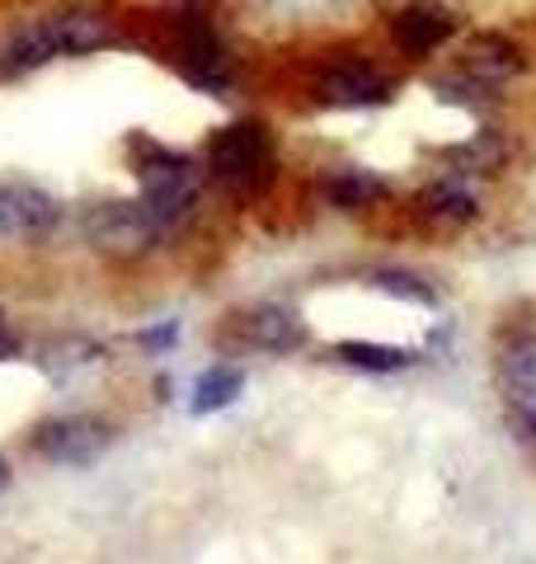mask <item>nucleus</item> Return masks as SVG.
Masks as SVG:
<instances>
[{"label": "nucleus", "instance_id": "obj_2", "mask_svg": "<svg viewBox=\"0 0 536 564\" xmlns=\"http://www.w3.org/2000/svg\"><path fill=\"white\" fill-rule=\"evenodd\" d=\"M128 155H132V174L141 184V203L147 212L160 221V231H179L193 212H199V198H203V161H193L184 151H170L160 147L151 137H132L128 141Z\"/></svg>", "mask_w": 536, "mask_h": 564}, {"label": "nucleus", "instance_id": "obj_14", "mask_svg": "<svg viewBox=\"0 0 536 564\" xmlns=\"http://www.w3.org/2000/svg\"><path fill=\"white\" fill-rule=\"evenodd\" d=\"M504 137L494 132H475L467 141H457V147L442 151V165H447V180H475V174H494L499 165H504Z\"/></svg>", "mask_w": 536, "mask_h": 564}, {"label": "nucleus", "instance_id": "obj_7", "mask_svg": "<svg viewBox=\"0 0 536 564\" xmlns=\"http://www.w3.org/2000/svg\"><path fill=\"white\" fill-rule=\"evenodd\" d=\"M114 437H118V429H114V419H104V414H57L33 429L29 447L52 466H89L114 447Z\"/></svg>", "mask_w": 536, "mask_h": 564}, {"label": "nucleus", "instance_id": "obj_18", "mask_svg": "<svg viewBox=\"0 0 536 564\" xmlns=\"http://www.w3.org/2000/svg\"><path fill=\"white\" fill-rule=\"evenodd\" d=\"M372 282H377L382 292L400 296V302H415V306H433L438 302V292L428 288L419 273H405V269H382V273H372Z\"/></svg>", "mask_w": 536, "mask_h": 564}, {"label": "nucleus", "instance_id": "obj_13", "mask_svg": "<svg viewBox=\"0 0 536 564\" xmlns=\"http://www.w3.org/2000/svg\"><path fill=\"white\" fill-rule=\"evenodd\" d=\"M499 391L508 395V404H532L536 410V334H517L499 348L494 358Z\"/></svg>", "mask_w": 536, "mask_h": 564}, {"label": "nucleus", "instance_id": "obj_24", "mask_svg": "<svg viewBox=\"0 0 536 564\" xmlns=\"http://www.w3.org/2000/svg\"><path fill=\"white\" fill-rule=\"evenodd\" d=\"M0 321H6V315H0Z\"/></svg>", "mask_w": 536, "mask_h": 564}, {"label": "nucleus", "instance_id": "obj_5", "mask_svg": "<svg viewBox=\"0 0 536 564\" xmlns=\"http://www.w3.org/2000/svg\"><path fill=\"white\" fill-rule=\"evenodd\" d=\"M81 231H85L89 250L104 254V259H141L160 236H165L141 198H104V203H89L85 217H81Z\"/></svg>", "mask_w": 536, "mask_h": 564}, {"label": "nucleus", "instance_id": "obj_8", "mask_svg": "<svg viewBox=\"0 0 536 564\" xmlns=\"http://www.w3.org/2000/svg\"><path fill=\"white\" fill-rule=\"evenodd\" d=\"M311 95L320 109H377L390 99V76L367 57H334L315 70Z\"/></svg>", "mask_w": 536, "mask_h": 564}, {"label": "nucleus", "instance_id": "obj_21", "mask_svg": "<svg viewBox=\"0 0 536 564\" xmlns=\"http://www.w3.org/2000/svg\"><path fill=\"white\" fill-rule=\"evenodd\" d=\"M174 14H193V20H207L212 10H217V0H165Z\"/></svg>", "mask_w": 536, "mask_h": 564}, {"label": "nucleus", "instance_id": "obj_19", "mask_svg": "<svg viewBox=\"0 0 536 564\" xmlns=\"http://www.w3.org/2000/svg\"><path fill=\"white\" fill-rule=\"evenodd\" d=\"M508 429H513L517 443L536 456V410H532V404H513V410H508Z\"/></svg>", "mask_w": 536, "mask_h": 564}, {"label": "nucleus", "instance_id": "obj_11", "mask_svg": "<svg viewBox=\"0 0 536 564\" xmlns=\"http://www.w3.org/2000/svg\"><path fill=\"white\" fill-rule=\"evenodd\" d=\"M532 66L527 57V47L523 43H513L508 33H494V29H480L467 39V47H461V76H471L480 85H508L517 80L523 70Z\"/></svg>", "mask_w": 536, "mask_h": 564}, {"label": "nucleus", "instance_id": "obj_17", "mask_svg": "<svg viewBox=\"0 0 536 564\" xmlns=\"http://www.w3.org/2000/svg\"><path fill=\"white\" fill-rule=\"evenodd\" d=\"M240 391H245V372H240V367L217 362V367H207V372L199 377L189 404H193V414H217V410H226V404H236Z\"/></svg>", "mask_w": 536, "mask_h": 564}, {"label": "nucleus", "instance_id": "obj_20", "mask_svg": "<svg viewBox=\"0 0 536 564\" xmlns=\"http://www.w3.org/2000/svg\"><path fill=\"white\" fill-rule=\"evenodd\" d=\"M174 339H179V325H174V321H165V325H156V329H141V334H137V344H141V348H170Z\"/></svg>", "mask_w": 536, "mask_h": 564}, {"label": "nucleus", "instance_id": "obj_3", "mask_svg": "<svg viewBox=\"0 0 536 564\" xmlns=\"http://www.w3.org/2000/svg\"><path fill=\"white\" fill-rule=\"evenodd\" d=\"M203 174L236 198H259L278 174V147L268 122L259 118H236L222 122L217 132L203 141Z\"/></svg>", "mask_w": 536, "mask_h": 564}, {"label": "nucleus", "instance_id": "obj_9", "mask_svg": "<svg viewBox=\"0 0 536 564\" xmlns=\"http://www.w3.org/2000/svg\"><path fill=\"white\" fill-rule=\"evenodd\" d=\"M57 221L62 203L47 188L0 174V240H43L57 231Z\"/></svg>", "mask_w": 536, "mask_h": 564}, {"label": "nucleus", "instance_id": "obj_23", "mask_svg": "<svg viewBox=\"0 0 536 564\" xmlns=\"http://www.w3.org/2000/svg\"><path fill=\"white\" fill-rule=\"evenodd\" d=\"M6 485H10V462L0 456V494H6Z\"/></svg>", "mask_w": 536, "mask_h": 564}, {"label": "nucleus", "instance_id": "obj_6", "mask_svg": "<svg viewBox=\"0 0 536 564\" xmlns=\"http://www.w3.org/2000/svg\"><path fill=\"white\" fill-rule=\"evenodd\" d=\"M222 339L240 352H297V348H307L311 329L301 321L297 306L255 302V306H240V311L226 315Z\"/></svg>", "mask_w": 536, "mask_h": 564}, {"label": "nucleus", "instance_id": "obj_10", "mask_svg": "<svg viewBox=\"0 0 536 564\" xmlns=\"http://www.w3.org/2000/svg\"><path fill=\"white\" fill-rule=\"evenodd\" d=\"M457 10L442 6V0H409L390 14V43H396L405 57H428V52H438L457 39Z\"/></svg>", "mask_w": 536, "mask_h": 564}, {"label": "nucleus", "instance_id": "obj_16", "mask_svg": "<svg viewBox=\"0 0 536 564\" xmlns=\"http://www.w3.org/2000/svg\"><path fill=\"white\" fill-rule=\"evenodd\" d=\"M415 358H419V352H409V348L367 344V339H344V344H334V362L353 367V372H377V377L405 372V367H415Z\"/></svg>", "mask_w": 536, "mask_h": 564}, {"label": "nucleus", "instance_id": "obj_12", "mask_svg": "<svg viewBox=\"0 0 536 564\" xmlns=\"http://www.w3.org/2000/svg\"><path fill=\"white\" fill-rule=\"evenodd\" d=\"M415 221L433 236H457L480 221V198L467 188V180H438L415 193Z\"/></svg>", "mask_w": 536, "mask_h": 564}, {"label": "nucleus", "instance_id": "obj_4", "mask_svg": "<svg viewBox=\"0 0 536 564\" xmlns=\"http://www.w3.org/2000/svg\"><path fill=\"white\" fill-rule=\"evenodd\" d=\"M170 66L207 95H226L236 80V57L226 39L212 29V20H193V14H170Z\"/></svg>", "mask_w": 536, "mask_h": 564}, {"label": "nucleus", "instance_id": "obj_22", "mask_svg": "<svg viewBox=\"0 0 536 564\" xmlns=\"http://www.w3.org/2000/svg\"><path fill=\"white\" fill-rule=\"evenodd\" d=\"M14 352H20V339H14V334L6 329V321H0V362L14 358Z\"/></svg>", "mask_w": 536, "mask_h": 564}, {"label": "nucleus", "instance_id": "obj_1", "mask_svg": "<svg viewBox=\"0 0 536 564\" xmlns=\"http://www.w3.org/2000/svg\"><path fill=\"white\" fill-rule=\"evenodd\" d=\"M122 20L104 6H62L39 20L14 24L0 39V80H20L29 70H43L57 57H89V52L118 47Z\"/></svg>", "mask_w": 536, "mask_h": 564}, {"label": "nucleus", "instance_id": "obj_15", "mask_svg": "<svg viewBox=\"0 0 536 564\" xmlns=\"http://www.w3.org/2000/svg\"><path fill=\"white\" fill-rule=\"evenodd\" d=\"M320 193L339 207V212H363V207H377L390 198V184L382 180V174L372 170H334L325 184H320Z\"/></svg>", "mask_w": 536, "mask_h": 564}]
</instances>
